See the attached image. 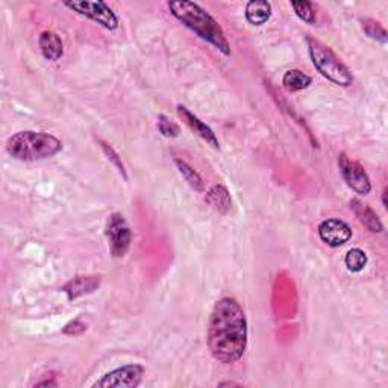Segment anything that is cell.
I'll return each instance as SVG.
<instances>
[{"label": "cell", "instance_id": "1", "mask_svg": "<svg viewBox=\"0 0 388 388\" xmlns=\"http://www.w3.org/2000/svg\"><path fill=\"white\" fill-rule=\"evenodd\" d=\"M247 346V320L240 303L233 298L220 299L208 322V348L214 358L234 364Z\"/></svg>", "mask_w": 388, "mask_h": 388}, {"label": "cell", "instance_id": "2", "mask_svg": "<svg viewBox=\"0 0 388 388\" xmlns=\"http://www.w3.org/2000/svg\"><path fill=\"white\" fill-rule=\"evenodd\" d=\"M170 13L175 18L187 26L190 30L202 38L206 43L213 45L218 52H222L223 55H230V46L229 41L223 33L222 26L218 25L217 20L209 16L205 9L194 2H188V0H177V2H169Z\"/></svg>", "mask_w": 388, "mask_h": 388}, {"label": "cell", "instance_id": "3", "mask_svg": "<svg viewBox=\"0 0 388 388\" xmlns=\"http://www.w3.org/2000/svg\"><path fill=\"white\" fill-rule=\"evenodd\" d=\"M62 151V143L47 132L22 131L6 143V152L18 161H40L52 158Z\"/></svg>", "mask_w": 388, "mask_h": 388}, {"label": "cell", "instance_id": "4", "mask_svg": "<svg viewBox=\"0 0 388 388\" xmlns=\"http://www.w3.org/2000/svg\"><path fill=\"white\" fill-rule=\"evenodd\" d=\"M307 45L312 64L323 78L337 83L340 87L352 86V73L329 47H327L323 43H320L319 40L312 37H307Z\"/></svg>", "mask_w": 388, "mask_h": 388}, {"label": "cell", "instance_id": "5", "mask_svg": "<svg viewBox=\"0 0 388 388\" xmlns=\"http://www.w3.org/2000/svg\"><path fill=\"white\" fill-rule=\"evenodd\" d=\"M71 11L78 13L79 16L87 17L98 25L103 26L108 30H115L119 28V18L114 14L112 9L105 2H88V0H70L64 2Z\"/></svg>", "mask_w": 388, "mask_h": 388}, {"label": "cell", "instance_id": "6", "mask_svg": "<svg viewBox=\"0 0 388 388\" xmlns=\"http://www.w3.org/2000/svg\"><path fill=\"white\" fill-rule=\"evenodd\" d=\"M107 237L110 240L111 254L114 258H122L128 254L132 243V233L126 218L120 213H114L108 218Z\"/></svg>", "mask_w": 388, "mask_h": 388}, {"label": "cell", "instance_id": "7", "mask_svg": "<svg viewBox=\"0 0 388 388\" xmlns=\"http://www.w3.org/2000/svg\"><path fill=\"white\" fill-rule=\"evenodd\" d=\"M339 167H340L343 180L346 181V184H348L356 194L367 196L372 192L370 177H369V175L365 173V170L363 169L361 164L351 160L346 153H340Z\"/></svg>", "mask_w": 388, "mask_h": 388}, {"label": "cell", "instance_id": "8", "mask_svg": "<svg viewBox=\"0 0 388 388\" xmlns=\"http://www.w3.org/2000/svg\"><path fill=\"white\" fill-rule=\"evenodd\" d=\"M144 375V367L140 364H129L119 367L110 373L105 375L100 381H98L93 387L99 388H135L141 384Z\"/></svg>", "mask_w": 388, "mask_h": 388}, {"label": "cell", "instance_id": "9", "mask_svg": "<svg viewBox=\"0 0 388 388\" xmlns=\"http://www.w3.org/2000/svg\"><path fill=\"white\" fill-rule=\"evenodd\" d=\"M319 235L328 246L340 247L351 240L352 229L340 218H328L319 225Z\"/></svg>", "mask_w": 388, "mask_h": 388}, {"label": "cell", "instance_id": "10", "mask_svg": "<svg viewBox=\"0 0 388 388\" xmlns=\"http://www.w3.org/2000/svg\"><path fill=\"white\" fill-rule=\"evenodd\" d=\"M177 114H180V117L182 119V122L190 128L196 135H199L204 141H206L208 144H211L214 149H220V143L216 137L214 131L209 128L206 123H204L201 119L196 117V115L188 110L184 105H177Z\"/></svg>", "mask_w": 388, "mask_h": 388}, {"label": "cell", "instance_id": "11", "mask_svg": "<svg viewBox=\"0 0 388 388\" xmlns=\"http://www.w3.org/2000/svg\"><path fill=\"white\" fill-rule=\"evenodd\" d=\"M100 286V276H76L70 279L67 284L61 288L64 291L69 300L78 299L83 295H90V293L96 291Z\"/></svg>", "mask_w": 388, "mask_h": 388}, {"label": "cell", "instance_id": "12", "mask_svg": "<svg viewBox=\"0 0 388 388\" xmlns=\"http://www.w3.org/2000/svg\"><path fill=\"white\" fill-rule=\"evenodd\" d=\"M351 208H352V211L355 213L356 218L360 220V223L365 229H369L370 233H373V234H381L382 233L384 225L380 220V217H377V214L373 211V209L369 205L363 204L360 199H352Z\"/></svg>", "mask_w": 388, "mask_h": 388}, {"label": "cell", "instance_id": "13", "mask_svg": "<svg viewBox=\"0 0 388 388\" xmlns=\"http://www.w3.org/2000/svg\"><path fill=\"white\" fill-rule=\"evenodd\" d=\"M38 46L41 50V55L47 61H58L62 57V54H64V46H62L61 38L55 33H50V30L41 33L38 38Z\"/></svg>", "mask_w": 388, "mask_h": 388}, {"label": "cell", "instance_id": "14", "mask_svg": "<svg viewBox=\"0 0 388 388\" xmlns=\"http://www.w3.org/2000/svg\"><path fill=\"white\" fill-rule=\"evenodd\" d=\"M246 20L254 26H261L271 17V4L266 0H252L246 5Z\"/></svg>", "mask_w": 388, "mask_h": 388}, {"label": "cell", "instance_id": "15", "mask_svg": "<svg viewBox=\"0 0 388 388\" xmlns=\"http://www.w3.org/2000/svg\"><path fill=\"white\" fill-rule=\"evenodd\" d=\"M206 204L211 205L220 214H228L230 206H233V201H230L229 192L223 185H214L211 190L208 192Z\"/></svg>", "mask_w": 388, "mask_h": 388}, {"label": "cell", "instance_id": "16", "mask_svg": "<svg viewBox=\"0 0 388 388\" xmlns=\"http://www.w3.org/2000/svg\"><path fill=\"white\" fill-rule=\"evenodd\" d=\"M312 79L300 70H288L282 78V86L288 91H302L311 86Z\"/></svg>", "mask_w": 388, "mask_h": 388}, {"label": "cell", "instance_id": "17", "mask_svg": "<svg viewBox=\"0 0 388 388\" xmlns=\"http://www.w3.org/2000/svg\"><path fill=\"white\" fill-rule=\"evenodd\" d=\"M175 164L177 167V170H180V173L185 177V181L190 184L192 188H194V190L199 193L204 192L202 177L199 176V173L193 169V167H190L185 161H181V160H175Z\"/></svg>", "mask_w": 388, "mask_h": 388}, {"label": "cell", "instance_id": "18", "mask_svg": "<svg viewBox=\"0 0 388 388\" xmlns=\"http://www.w3.org/2000/svg\"><path fill=\"white\" fill-rule=\"evenodd\" d=\"M344 263H346V267H348L351 271H353V274H358V271H361L367 264L365 252L358 247L351 249L348 254H346Z\"/></svg>", "mask_w": 388, "mask_h": 388}, {"label": "cell", "instance_id": "19", "mask_svg": "<svg viewBox=\"0 0 388 388\" xmlns=\"http://www.w3.org/2000/svg\"><path fill=\"white\" fill-rule=\"evenodd\" d=\"M291 8L295 9L296 16L302 20V22L314 25L317 20L316 9L311 2H291Z\"/></svg>", "mask_w": 388, "mask_h": 388}, {"label": "cell", "instance_id": "20", "mask_svg": "<svg viewBox=\"0 0 388 388\" xmlns=\"http://www.w3.org/2000/svg\"><path fill=\"white\" fill-rule=\"evenodd\" d=\"M361 25H363L364 33L370 38L381 41V43H384V45L387 43V33L380 23L375 22V20H372V18H361Z\"/></svg>", "mask_w": 388, "mask_h": 388}, {"label": "cell", "instance_id": "21", "mask_svg": "<svg viewBox=\"0 0 388 388\" xmlns=\"http://www.w3.org/2000/svg\"><path fill=\"white\" fill-rule=\"evenodd\" d=\"M158 129L164 135V137H172V139L177 137V135H180V132H181L180 126H177L173 120H170L164 114L158 115Z\"/></svg>", "mask_w": 388, "mask_h": 388}, {"label": "cell", "instance_id": "22", "mask_svg": "<svg viewBox=\"0 0 388 388\" xmlns=\"http://www.w3.org/2000/svg\"><path fill=\"white\" fill-rule=\"evenodd\" d=\"M99 143L102 144V149H103V152L110 156V160H111L115 165H117V167H119V170L124 175V165H123V163H122V160H120L119 153L115 152V151L111 148V146H110L108 143H105V141H102V140H99ZM124 176H126V175H124Z\"/></svg>", "mask_w": 388, "mask_h": 388}, {"label": "cell", "instance_id": "23", "mask_svg": "<svg viewBox=\"0 0 388 388\" xmlns=\"http://www.w3.org/2000/svg\"><path fill=\"white\" fill-rule=\"evenodd\" d=\"M83 331H86V324L81 323L79 320L69 323L64 328V334H69V335H78V334H82Z\"/></svg>", "mask_w": 388, "mask_h": 388}]
</instances>
